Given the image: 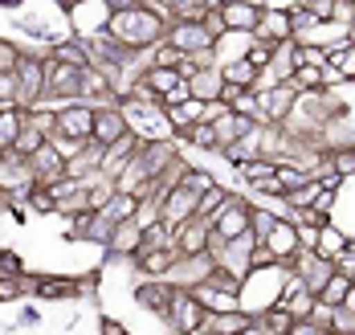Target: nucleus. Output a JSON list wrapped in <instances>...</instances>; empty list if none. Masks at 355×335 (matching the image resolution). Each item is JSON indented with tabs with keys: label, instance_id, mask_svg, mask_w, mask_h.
I'll return each instance as SVG.
<instances>
[{
	"label": "nucleus",
	"instance_id": "nucleus-46",
	"mask_svg": "<svg viewBox=\"0 0 355 335\" xmlns=\"http://www.w3.org/2000/svg\"><path fill=\"white\" fill-rule=\"evenodd\" d=\"M21 53H25V49H17L12 41L0 37V74H17V62H21Z\"/></svg>",
	"mask_w": 355,
	"mask_h": 335
},
{
	"label": "nucleus",
	"instance_id": "nucleus-58",
	"mask_svg": "<svg viewBox=\"0 0 355 335\" xmlns=\"http://www.w3.org/2000/svg\"><path fill=\"white\" fill-rule=\"evenodd\" d=\"M4 205H8V196H4V192H0V209H4Z\"/></svg>",
	"mask_w": 355,
	"mask_h": 335
},
{
	"label": "nucleus",
	"instance_id": "nucleus-24",
	"mask_svg": "<svg viewBox=\"0 0 355 335\" xmlns=\"http://www.w3.org/2000/svg\"><path fill=\"white\" fill-rule=\"evenodd\" d=\"M21 131H25V107H0V151H12Z\"/></svg>",
	"mask_w": 355,
	"mask_h": 335
},
{
	"label": "nucleus",
	"instance_id": "nucleus-13",
	"mask_svg": "<svg viewBox=\"0 0 355 335\" xmlns=\"http://www.w3.org/2000/svg\"><path fill=\"white\" fill-rule=\"evenodd\" d=\"M139 250H143V229H139V225H135V221L114 225V233H110V241H107V254H110V258L135 261V258H139Z\"/></svg>",
	"mask_w": 355,
	"mask_h": 335
},
{
	"label": "nucleus",
	"instance_id": "nucleus-51",
	"mask_svg": "<svg viewBox=\"0 0 355 335\" xmlns=\"http://www.w3.org/2000/svg\"><path fill=\"white\" fill-rule=\"evenodd\" d=\"M352 21H355V4H352V0H335V25H343V29H347Z\"/></svg>",
	"mask_w": 355,
	"mask_h": 335
},
{
	"label": "nucleus",
	"instance_id": "nucleus-1",
	"mask_svg": "<svg viewBox=\"0 0 355 335\" xmlns=\"http://www.w3.org/2000/svg\"><path fill=\"white\" fill-rule=\"evenodd\" d=\"M107 33L123 49H151V45H159L164 33H168V21H159L155 12H147V8H127V12H114L107 25Z\"/></svg>",
	"mask_w": 355,
	"mask_h": 335
},
{
	"label": "nucleus",
	"instance_id": "nucleus-11",
	"mask_svg": "<svg viewBox=\"0 0 355 335\" xmlns=\"http://www.w3.org/2000/svg\"><path fill=\"white\" fill-rule=\"evenodd\" d=\"M172 286L164 282V278H147L135 286V302H139L147 315H159V319H168V307H172Z\"/></svg>",
	"mask_w": 355,
	"mask_h": 335
},
{
	"label": "nucleus",
	"instance_id": "nucleus-21",
	"mask_svg": "<svg viewBox=\"0 0 355 335\" xmlns=\"http://www.w3.org/2000/svg\"><path fill=\"white\" fill-rule=\"evenodd\" d=\"M220 17H225V29L229 33H253L257 21H261V8L257 4H225Z\"/></svg>",
	"mask_w": 355,
	"mask_h": 335
},
{
	"label": "nucleus",
	"instance_id": "nucleus-49",
	"mask_svg": "<svg viewBox=\"0 0 355 335\" xmlns=\"http://www.w3.org/2000/svg\"><path fill=\"white\" fill-rule=\"evenodd\" d=\"M188 98H192V86H188V82H180V86H172L159 103H164V111H172V107H184Z\"/></svg>",
	"mask_w": 355,
	"mask_h": 335
},
{
	"label": "nucleus",
	"instance_id": "nucleus-30",
	"mask_svg": "<svg viewBox=\"0 0 355 335\" xmlns=\"http://www.w3.org/2000/svg\"><path fill=\"white\" fill-rule=\"evenodd\" d=\"M278 302L290 311V319H311V311H315L319 295H315V291H298V295H286V298H278Z\"/></svg>",
	"mask_w": 355,
	"mask_h": 335
},
{
	"label": "nucleus",
	"instance_id": "nucleus-25",
	"mask_svg": "<svg viewBox=\"0 0 355 335\" xmlns=\"http://www.w3.org/2000/svg\"><path fill=\"white\" fill-rule=\"evenodd\" d=\"M294 49H298V41H282L278 49H274V58H270V74H274V82H290L294 78V70H298V62H294Z\"/></svg>",
	"mask_w": 355,
	"mask_h": 335
},
{
	"label": "nucleus",
	"instance_id": "nucleus-31",
	"mask_svg": "<svg viewBox=\"0 0 355 335\" xmlns=\"http://www.w3.org/2000/svg\"><path fill=\"white\" fill-rule=\"evenodd\" d=\"M315 176L302 168V164H278V184H282V196L286 192H294V188H302V184H311Z\"/></svg>",
	"mask_w": 355,
	"mask_h": 335
},
{
	"label": "nucleus",
	"instance_id": "nucleus-40",
	"mask_svg": "<svg viewBox=\"0 0 355 335\" xmlns=\"http://www.w3.org/2000/svg\"><path fill=\"white\" fill-rule=\"evenodd\" d=\"M319 188H322V180H311V184H302V188H294V192H286L290 209H311V205H315V196H319Z\"/></svg>",
	"mask_w": 355,
	"mask_h": 335
},
{
	"label": "nucleus",
	"instance_id": "nucleus-52",
	"mask_svg": "<svg viewBox=\"0 0 355 335\" xmlns=\"http://www.w3.org/2000/svg\"><path fill=\"white\" fill-rule=\"evenodd\" d=\"M286 335H327V332H319V327H315L311 319H294V323H290V332H286Z\"/></svg>",
	"mask_w": 355,
	"mask_h": 335
},
{
	"label": "nucleus",
	"instance_id": "nucleus-26",
	"mask_svg": "<svg viewBox=\"0 0 355 335\" xmlns=\"http://www.w3.org/2000/svg\"><path fill=\"white\" fill-rule=\"evenodd\" d=\"M143 82L151 86L155 98H164V94H168L172 86H180L184 78H180V70H168V66H147V70H143Z\"/></svg>",
	"mask_w": 355,
	"mask_h": 335
},
{
	"label": "nucleus",
	"instance_id": "nucleus-53",
	"mask_svg": "<svg viewBox=\"0 0 355 335\" xmlns=\"http://www.w3.org/2000/svg\"><path fill=\"white\" fill-rule=\"evenodd\" d=\"M98 335H127V323H119V319H103V323H98Z\"/></svg>",
	"mask_w": 355,
	"mask_h": 335
},
{
	"label": "nucleus",
	"instance_id": "nucleus-28",
	"mask_svg": "<svg viewBox=\"0 0 355 335\" xmlns=\"http://www.w3.org/2000/svg\"><path fill=\"white\" fill-rule=\"evenodd\" d=\"M220 74L229 86H237V90H253V82H257V66L241 58V62H229V66H220Z\"/></svg>",
	"mask_w": 355,
	"mask_h": 335
},
{
	"label": "nucleus",
	"instance_id": "nucleus-43",
	"mask_svg": "<svg viewBox=\"0 0 355 335\" xmlns=\"http://www.w3.org/2000/svg\"><path fill=\"white\" fill-rule=\"evenodd\" d=\"M278 258H274V250L266 246V241H253V250H249V270H274Z\"/></svg>",
	"mask_w": 355,
	"mask_h": 335
},
{
	"label": "nucleus",
	"instance_id": "nucleus-57",
	"mask_svg": "<svg viewBox=\"0 0 355 335\" xmlns=\"http://www.w3.org/2000/svg\"><path fill=\"white\" fill-rule=\"evenodd\" d=\"M347 41H352V45H355V21H352V25H347Z\"/></svg>",
	"mask_w": 355,
	"mask_h": 335
},
{
	"label": "nucleus",
	"instance_id": "nucleus-2",
	"mask_svg": "<svg viewBox=\"0 0 355 335\" xmlns=\"http://www.w3.org/2000/svg\"><path fill=\"white\" fill-rule=\"evenodd\" d=\"M123 119H127V131L143 139V144H159V139H176L172 123L164 103H143V98H123Z\"/></svg>",
	"mask_w": 355,
	"mask_h": 335
},
{
	"label": "nucleus",
	"instance_id": "nucleus-14",
	"mask_svg": "<svg viewBox=\"0 0 355 335\" xmlns=\"http://www.w3.org/2000/svg\"><path fill=\"white\" fill-rule=\"evenodd\" d=\"M192 295L205 302L209 315H233V311H241V291H225V286H213V282H200Z\"/></svg>",
	"mask_w": 355,
	"mask_h": 335
},
{
	"label": "nucleus",
	"instance_id": "nucleus-15",
	"mask_svg": "<svg viewBox=\"0 0 355 335\" xmlns=\"http://www.w3.org/2000/svg\"><path fill=\"white\" fill-rule=\"evenodd\" d=\"M253 37H266L274 41V45H282V41H294V29H290V12L286 8H261V21H257V29H253Z\"/></svg>",
	"mask_w": 355,
	"mask_h": 335
},
{
	"label": "nucleus",
	"instance_id": "nucleus-42",
	"mask_svg": "<svg viewBox=\"0 0 355 335\" xmlns=\"http://www.w3.org/2000/svg\"><path fill=\"white\" fill-rule=\"evenodd\" d=\"M331 335H355V311L352 307H335V311H331Z\"/></svg>",
	"mask_w": 355,
	"mask_h": 335
},
{
	"label": "nucleus",
	"instance_id": "nucleus-59",
	"mask_svg": "<svg viewBox=\"0 0 355 335\" xmlns=\"http://www.w3.org/2000/svg\"><path fill=\"white\" fill-rule=\"evenodd\" d=\"M127 335H131V332H127Z\"/></svg>",
	"mask_w": 355,
	"mask_h": 335
},
{
	"label": "nucleus",
	"instance_id": "nucleus-17",
	"mask_svg": "<svg viewBox=\"0 0 355 335\" xmlns=\"http://www.w3.org/2000/svg\"><path fill=\"white\" fill-rule=\"evenodd\" d=\"M266 246L274 250V258H278V266H286L290 270V261H294V254L302 250V241H298V229L290 221H278L274 225V233L266 237Z\"/></svg>",
	"mask_w": 355,
	"mask_h": 335
},
{
	"label": "nucleus",
	"instance_id": "nucleus-9",
	"mask_svg": "<svg viewBox=\"0 0 355 335\" xmlns=\"http://www.w3.org/2000/svg\"><path fill=\"white\" fill-rule=\"evenodd\" d=\"M58 135L78 139V144L94 139V107H90V103H66V107L58 111Z\"/></svg>",
	"mask_w": 355,
	"mask_h": 335
},
{
	"label": "nucleus",
	"instance_id": "nucleus-55",
	"mask_svg": "<svg viewBox=\"0 0 355 335\" xmlns=\"http://www.w3.org/2000/svg\"><path fill=\"white\" fill-rule=\"evenodd\" d=\"M241 335H266V332H261V323H257V319H249L245 332H241Z\"/></svg>",
	"mask_w": 355,
	"mask_h": 335
},
{
	"label": "nucleus",
	"instance_id": "nucleus-54",
	"mask_svg": "<svg viewBox=\"0 0 355 335\" xmlns=\"http://www.w3.org/2000/svg\"><path fill=\"white\" fill-rule=\"evenodd\" d=\"M103 4L110 8V17L114 12H127V8H139V0H103Z\"/></svg>",
	"mask_w": 355,
	"mask_h": 335
},
{
	"label": "nucleus",
	"instance_id": "nucleus-41",
	"mask_svg": "<svg viewBox=\"0 0 355 335\" xmlns=\"http://www.w3.org/2000/svg\"><path fill=\"white\" fill-rule=\"evenodd\" d=\"M294 62H298V66H322V70H327V49H322V45H302V41H298Z\"/></svg>",
	"mask_w": 355,
	"mask_h": 335
},
{
	"label": "nucleus",
	"instance_id": "nucleus-44",
	"mask_svg": "<svg viewBox=\"0 0 355 335\" xmlns=\"http://www.w3.org/2000/svg\"><path fill=\"white\" fill-rule=\"evenodd\" d=\"M274 49H278L274 41H266V37H253V45H249V62H253L257 70H266V66H270V58H274Z\"/></svg>",
	"mask_w": 355,
	"mask_h": 335
},
{
	"label": "nucleus",
	"instance_id": "nucleus-16",
	"mask_svg": "<svg viewBox=\"0 0 355 335\" xmlns=\"http://www.w3.org/2000/svg\"><path fill=\"white\" fill-rule=\"evenodd\" d=\"M209 237H213V225L192 217L176 229V250L180 254H209Z\"/></svg>",
	"mask_w": 355,
	"mask_h": 335
},
{
	"label": "nucleus",
	"instance_id": "nucleus-35",
	"mask_svg": "<svg viewBox=\"0 0 355 335\" xmlns=\"http://www.w3.org/2000/svg\"><path fill=\"white\" fill-rule=\"evenodd\" d=\"M180 184L192 188L196 196H205L209 188H216V176L209 172V168H192V164H188V172H184V180H180Z\"/></svg>",
	"mask_w": 355,
	"mask_h": 335
},
{
	"label": "nucleus",
	"instance_id": "nucleus-60",
	"mask_svg": "<svg viewBox=\"0 0 355 335\" xmlns=\"http://www.w3.org/2000/svg\"><path fill=\"white\" fill-rule=\"evenodd\" d=\"M352 4H355V0H352Z\"/></svg>",
	"mask_w": 355,
	"mask_h": 335
},
{
	"label": "nucleus",
	"instance_id": "nucleus-47",
	"mask_svg": "<svg viewBox=\"0 0 355 335\" xmlns=\"http://www.w3.org/2000/svg\"><path fill=\"white\" fill-rule=\"evenodd\" d=\"M335 200H339V188H327V184H322V188H319V196H315V205H311V209H315L319 217H327V221H331V213H335Z\"/></svg>",
	"mask_w": 355,
	"mask_h": 335
},
{
	"label": "nucleus",
	"instance_id": "nucleus-12",
	"mask_svg": "<svg viewBox=\"0 0 355 335\" xmlns=\"http://www.w3.org/2000/svg\"><path fill=\"white\" fill-rule=\"evenodd\" d=\"M196 192L192 188H184V184H176L172 192H168V200H164V225L168 229H180L184 221H192L196 217Z\"/></svg>",
	"mask_w": 355,
	"mask_h": 335
},
{
	"label": "nucleus",
	"instance_id": "nucleus-10",
	"mask_svg": "<svg viewBox=\"0 0 355 335\" xmlns=\"http://www.w3.org/2000/svg\"><path fill=\"white\" fill-rule=\"evenodd\" d=\"M294 98H298L294 78H290V82H282V86H274V90H261V94H257V103H261L257 123H286V114L294 111Z\"/></svg>",
	"mask_w": 355,
	"mask_h": 335
},
{
	"label": "nucleus",
	"instance_id": "nucleus-29",
	"mask_svg": "<svg viewBox=\"0 0 355 335\" xmlns=\"http://www.w3.org/2000/svg\"><path fill=\"white\" fill-rule=\"evenodd\" d=\"M180 144H192V151H216V127L213 123H196V127H188L184 135H176Z\"/></svg>",
	"mask_w": 355,
	"mask_h": 335
},
{
	"label": "nucleus",
	"instance_id": "nucleus-34",
	"mask_svg": "<svg viewBox=\"0 0 355 335\" xmlns=\"http://www.w3.org/2000/svg\"><path fill=\"white\" fill-rule=\"evenodd\" d=\"M282 221L278 213H270V209H261V205H253V221H249V233L257 237V241H266L270 233H274V225Z\"/></svg>",
	"mask_w": 355,
	"mask_h": 335
},
{
	"label": "nucleus",
	"instance_id": "nucleus-45",
	"mask_svg": "<svg viewBox=\"0 0 355 335\" xmlns=\"http://www.w3.org/2000/svg\"><path fill=\"white\" fill-rule=\"evenodd\" d=\"M0 107H21V86H17V74H0Z\"/></svg>",
	"mask_w": 355,
	"mask_h": 335
},
{
	"label": "nucleus",
	"instance_id": "nucleus-3",
	"mask_svg": "<svg viewBox=\"0 0 355 335\" xmlns=\"http://www.w3.org/2000/svg\"><path fill=\"white\" fill-rule=\"evenodd\" d=\"M249 221H253V200L229 192L225 205L213 213V233H220L225 241H233V237H245L249 233Z\"/></svg>",
	"mask_w": 355,
	"mask_h": 335
},
{
	"label": "nucleus",
	"instance_id": "nucleus-19",
	"mask_svg": "<svg viewBox=\"0 0 355 335\" xmlns=\"http://www.w3.org/2000/svg\"><path fill=\"white\" fill-rule=\"evenodd\" d=\"M176 258H180L176 246H164V250H139L135 266H139V274H147V278H164V274L176 266Z\"/></svg>",
	"mask_w": 355,
	"mask_h": 335
},
{
	"label": "nucleus",
	"instance_id": "nucleus-36",
	"mask_svg": "<svg viewBox=\"0 0 355 335\" xmlns=\"http://www.w3.org/2000/svg\"><path fill=\"white\" fill-rule=\"evenodd\" d=\"M286 12H290V29H294V37H302V33H311V29L319 25V17H315L306 4H290Z\"/></svg>",
	"mask_w": 355,
	"mask_h": 335
},
{
	"label": "nucleus",
	"instance_id": "nucleus-27",
	"mask_svg": "<svg viewBox=\"0 0 355 335\" xmlns=\"http://www.w3.org/2000/svg\"><path fill=\"white\" fill-rule=\"evenodd\" d=\"M347 295H352V278L335 270V274H331V278L322 282L319 302H327V307H343V302H347Z\"/></svg>",
	"mask_w": 355,
	"mask_h": 335
},
{
	"label": "nucleus",
	"instance_id": "nucleus-33",
	"mask_svg": "<svg viewBox=\"0 0 355 335\" xmlns=\"http://www.w3.org/2000/svg\"><path fill=\"white\" fill-rule=\"evenodd\" d=\"M225 196H229V188H225V184L209 188V192H205V196L196 200V217H200V221H209V225H213V213L220 209V205H225Z\"/></svg>",
	"mask_w": 355,
	"mask_h": 335
},
{
	"label": "nucleus",
	"instance_id": "nucleus-8",
	"mask_svg": "<svg viewBox=\"0 0 355 335\" xmlns=\"http://www.w3.org/2000/svg\"><path fill=\"white\" fill-rule=\"evenodd\" d=\"M164 41L176 45L180 53H205V49H213L216 45L213 33L205 29V21H172L168 33H164Z\"/></svg>",
	"mask_w": 355,
	"mask_h": 335
},
{
	"label": "nucleus",
	"instance_id": "nucleus-22",
	"mask_svg": "<svg viewBox=\"0 0 355 335\" xmlns=\"http://www.w3.org/2000/svg\"><path fill=\"white\" fill-rule=\"evenodd\" d=\"M347 246H352V237H347V233H343V229H339L335 221H327V225L319 229L315 254H319V258H327V261H335L339 254H343V250H347Z\"/></svg>",
	"mask_w": 355,
	"mask_h": 335
},
{
	"label": "nucleus",
	"instance_id": "nucleus-56",
	"mask_svg": "<svg viewBox=\"0 0 355 335\" xmlns=\"http://www.w3.org/2000/svg\"><path fill=\"white\" fill-rule=\"evenodd\" d=\"M200 4H205L209 12H220V8H225V0H200Z\"/></svg>",
	"mask_w": 355,
	"mask_h": 335
},
{
	"label": "nucleus",
	"instance_id": "nucleus-18",
	"mask_svg": "<svg viewBox=\"0 0 355 335\" xmlns=\"http://www.w3.org/2000/svg\"><path fill=\"white\" fill-rule=\"evenodd\" d=\"M127 135V119H123V103L119 107H103V111H94V139L98 144H114V139H123Z\"/></svg>",
	"mask_w": 355,
	"mask_h": 335
},
{
	"label": "nucleus",
	"instance_id": "nucleus-39",
	"mask_svg": "<svg viewBox=\"0 0 355 335\" xmlns=\"http://www.w3.org/2000/svg\"><path fill=\"white\" fill-rule=\"evenodd\" d=\"M331 168H335V176H339V180H352V176H355V148L331 151Z\"/></svg>",
	"mask_w": 355,
	"mask_h": 335
},
{
	"label": "nucleus",
	"instance_id": "nucleus-20",
	"mask_svg": "<svg viewBox=\"0 0 355 335\" xmlns=\"http://www.w3.org/2000/svg\"><path fill=\"white\" fill-rule=\"evenodd\" d=\"M188 86H192V98L216 103V98L225 94V74H220V66H213V70H196V74L188 78Z\"/></svg>",
	"mask_w": 355,
	"mask_h": 335
},
{
	"label": "nucleus",
	"instance_id": "nucleus-38",
	"mask_svg": "<svg viewBox=\"0 0 355 335\" xmlns=\"http://www.w3.org/2000/svg\"><path fill=\"white\" fill-rule=\"evenodd\" d=\"M188 53H180L176 45H168V41H159V45H151V66H168V70H176L180 62H184Z\"/></svg>",
	"mask_w": 355,
	"mask_h": 335
},
{
	"label": "nucleus",
	"instance_id": "nucleus-6",
	"mask_svg": "<svg viewBox=\"0 0 355 335\" xmlns=\"http://www.w3.org/2000/svg\"><path fill=\"white\" fill-rule=\"evenodd\" d=\"M45 94L66 98V103H82V70L58 62V58H45Z\"/></svg>",
	"mask_w": 355,
	"mask_h": 335
},
{
	"label": "nucleus",
	"instance_id": "nucleus-37",
	"mask_svg": "<svg viewBox=\"0 0 355 335\" xmlns=\"http://www.w3.org/2000/svg\"><path fill=\"white\" fill-rule=\"evenodd\" d=\"M45 148V135H41V131H37L33 123H25V131H21V135H17V144H12V151H17V155H25V160H29V155H33V151H41Z\"/></svg>",
	"mask_w": 355,
	"mask_h": 335
},
{
	"label": "nucleus",
	"instance_id": "nucleus-48",
	"mask_svg": "<svg viewBox=\"0 0 355 335\" xmlns=\"http://www.w3.org/2000/svg\"><path fill=\"white\" fill-rule=\"evenodd\" d=\"M12 274H25V261L17 250H0V278H12Z\"/></svg>",
	"mask_w": 355,
	"mask_h": 335
},
{
	"label": "nucleus",
	"instance_id": "nucleus-7",
	"mask_svg": "<svg viewBox=\"0 0 355 335\" xmlns=\"http://www.w3.org/2000/svg\"><path fill=\"white\" fill-rule=\"evenodd\" d=\"M17 86H21V107L25 111L45 98V53H21V62H17Z\"/></svg>",
	"mask_w": 355,
	"mask_h": 335
},
{
	"label": "nucleus",
	"instance_id": "nucleus-50",
	"mask_svg": "<svg viewBox=\"0 0 355 335\" xmlns=\"http://www.w3.org/2000/svg\"><path fill=\"white\" fill-rule=\"evenodd\" d=\"M319 21H335V0H302Z\"/></svg>",
	"mask_w": 355,
	"mask_h": 335
},
{
	"label": "nucleus",
	"instance_id": "nucleus-23",
	"mask_svg": "<svg viewBox=\"0 0 355 335\" xmlns=\"http://www.w3.org/2000/svg\"><path fill=\"white\" fill-rule=\"evenodd\" d=\"M37 298H78V278H58V274H37L33 278Z\"/></svg>",
	"mask_w": 355,
	"mask_h": 335
},
{
	"label": "nucleus",
	"instance_id": "nucleus-4",
	"mask_svg": "<svg viewBox=\"0 0 355 335\" xmlns=\"http://www.w3.org/2000/svg\"><path fill=\"white\" fill-rule=\"evenodd\" d=\"M168 323L180 335H196V332L209 327V311H205V302L192 295V291H176L172 295V307H168Z\"/></svg>",
	"mask_w": 355,
	"mask_h": 335
},
{
	"label": "nucleus",
	"instance_id": "nucleus-5",
	"mask_svg": "<svg viewBox=\"0 0 355 335\" xmlns=\"http://www.w3.org/2000/svg\"><path fill=\"white\" fill-rule=\"evenodd\" d=\"M37 188L33 164L17 151H0V192L4 196H29Z\"/></svg>",
	"mask_w": 355,
	"mask_h": 335
},
{
	"label": "nucleus",
	"instance_id": "nucleus-32",
	"mask_svg": "<svg viewBox=\"0 0 355 335\" xmlns=\"http://www.w3.org/2000/svg\"><path fill=\"white\" fill-rule=\"evenodd\" d=\"M29 213H41V217H58V196H53V188L37 184L29 192Z\"/></svg>",
	"mask_w": 355,
	"mask_h": 335
}]
</instances>
